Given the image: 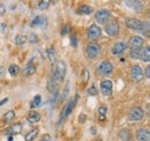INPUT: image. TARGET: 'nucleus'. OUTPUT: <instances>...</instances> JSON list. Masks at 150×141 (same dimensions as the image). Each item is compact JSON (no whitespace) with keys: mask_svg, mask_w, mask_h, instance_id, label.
Here are the masks:
<instances>
[{"mask_svg":"<svg viewBox=\"0 0 150 141\" xmlns=\"http://www.w3.org/2000/svg\"><path fill=\"white\" fill-rule=\"evenodd\" d=\"M127 49V44L124 42H117L112 48V53L113 54H121L125 52V50Z\"/></svg>","mask_w":150,"mask_h":141,"instance_id":"ddd939ff","label":"nucleus"},{"mask_svg":"<svg viewBox=\"0 0 150 141\" xmlns=\"http://www.w3.org/2000/svg\"><path fill=\"white\" fill-rule=\"evenodd\" d=\"M129 56H131V58H133V59H137L141 56V50H131Z\"/></svg>","mask_w":150,"mask_h":141,"instance_id":"473e14b6","label":"nucleus"},{"mask_svg":"<svg viewBox=\"0 0 150 141\" xmlns=\"http://www.w3.org/2000/svg\"><path fill=\"white\" fill-rule=\"evenodd\" d=\"M69 86H71V82L68 81L67 83H66V86H65V88H64V93H62V95H61V97L59 98V101H61V102H64L66 98H68V93H69Z\"/></svg>","mask_w":150,"mask_h":141,"instance_id":"5701e85b","label":"nucleus"},{"mask_svg":"<svg viewBox=\"0 0 150 141\" xmlns=\"http://www.w3.org/2000/svg\"><path fill=\"white\" fill-rule=\"evenodd\" d=\"M90 78V74H89V70H83V75H82V79H83V82L86 83Z\"/></svg>","mask_w":150,"mask_h":141,"instance_id":"f704fd0d","label":"nucleus"},{"mask_svg":"<svg viewBox=\"0 0 150 141\" xmlns=\"http://www.w3.org/2000/svg\"><path fill=\"white\" fill-rule=\"evenodd\" d=\"M102 35V29L97 26V24H93L89 27L88 29V37L91 38V39H97L99 38Z\"/></svg>","mask_w":150,"mask_h":141,"instance_id":"1a4fd4ad","label":"nucleus"},{"mask_svg":"<svg viewBox=\"0 0 150 141\" xmlns=\"http://www.w3.org/2000/svg\"><path fill=\"white\" fill-rule=\"evenodd\" d=\"M27 119H28L29 123H31V124L38 123V122L40 120V113H38L37 111H30V112L28 113Z\"/></svg>","mask_w":150,"mask_h":141,"instance_id":"2eb2a0df","label":"nucleus"},{"mask_svg":"<svg viewBox=\"0 0 150 141\" xmlns=\"http://www.w3.org/2000/svg\"><path fill=\"white\" fill-rule=\"evenodd\" d=\"M45 19H43V18H40V16H36V18L34 19L33 21H31V26L33 27H36V26H43V21H44Z\"/></svg>","mask_w":150,"mask_h":141,"instance_id":"c756f323","label":"nucleus"},{"mask_svg":"<svg viewBox=\"0 0 150 141\" xmlns=\"http://www.w3.org/2000/svg\"><path fill=\"white\" fill-rule=\"evenodd\" d=\"M4 72H5V68H4V67H1V66H0V78H1V75H2V74H4Z\"/></svg>","mask_w":150,"mask_h":141,"instance_id":"79ce46f5","label":"nucleus"},{"mask_svg":"<svg viewBox=\"0 0 150 141\" xmlns=\"http://www.w3.org/2000/svg\"><path fill=\"white\" fill-rule=\"evenodd\" d=\"M100 51H102V48L97 43H90L87 46V54L89 58H96L100 53Z\"/></svg>","mask_w":150,"mask_h":141,"instance_id":"6e6552de","label":"nucleus"},{"mask_svg":"<svg viewBox=\"0 0 150 141\" xmlns=\"http://www.w3.org/2000/svg\"><path fill=\"white\" fill-rule=\"evenodd\" d=\"M126 24L128 28L134 29V30H140V31H146V35H149V23L137 20V19H127Z\"/></svg>","mask_w":150,"mask_h":141,"instance_id":"f257e3e1","label":"nucleus"},{"mask_svg":"<svg viewBox=\"0 0 150 141\" xmlns=\"http://www.w3.org/2000/svg\"><path fill=\"white\" fill-rule=\"evenodd\" d=\"M140 58L144 61V63H149L150 61V49L149 46H146L143 50H141V56Z\"/></svg>","mask_w":150,"mask_h":141,"instance_id":"412c9836","label":"nucleus"},{"mask_svg":"<svg viewBox=\"0 0 150 141\" xmlns=\"http://www.w3.org/2000/svg\"><path fill=\"white\" fill-rule=\"evenodd\" d=\"M28 39H29V42L33 43V44H34V43H38V37L36 34H30L29 37H28Z\"/></svg>","mask_w":150,"mask_h":141,"instance_id":"72a5a7b5","label":"nucleus"},{"mask_svg":"<svg viewBox=\"0 0 150 141\" xmlns=\"http://www.w3.org/2000/svg\"><path fill=\"white\" fill-rule=\"evenodd\" d=\"M22 131V125L20 123H16L14 124V125H12L8 130H7V134H12V135H14V134H18V133H20Z\"/></svg>","mask_w":150,"mask_h":141,"instance_id":"a211bd4d","label":"nucleus"},{"mask_svg":"<svg viewBox=\"0 0 150 141\" xmlns=\"http://www.w3.org/2000/svg\"><path fill=\"white\" fill-rule=\"evenodd\" d=\"M146 76H147L148 79L150 78V67H149V66L146 68Z\"/></svg>","mask_w":150,"mask_h":141,"instance_id":"a19ab883","label":"nucleus"},{"mask_svg":"<svg viewBox=\"0 0 150 141\" xmlns=\"http://www.w3.org/2000/svg\"><path fill=\"white\" fill-rule=\"evenodd\" d=\"M58 85H59V83L53 80V78L49 79V81H47V89H49V91L52 93V94L58 93Z\"/></svg>","mask_w":150,"mask_h":141,"instance_id":"6ab92c4d","label":"nucleus"},{"mask_svg":"<svg viewBox=\"0 0 150 141\" xmlns=\"http://www.w3.org/2000/svg\"><path fill=\"white\" fill-rule=\"evenodd\" d=\"M14 118H15V112H14L13 110H9L8 112L5 113V116H4V122L8 123V122H12Z\"/></svg>","mask_w":150,"mask_h":141,"instance_id":"b1692460","label":"nucleus"},{"mask_svg":"<svg viewBox=\"0 0 150 141\" xmlns=\"http://www.w3.org/2000/svg\"><path fill=\"white\" fill-rule=\"evenodd\" d=\"M76 12H77L79 14H81V15H89V14L93 13V7H90V6H88V5H81V6L77 8Z\"/></svg>","mask_w":150,"mask_h":141,"instance_id":"dca6fc26","label":"nucleus"},{"mask_svg":"<svg viewBox=\"0 0 150 141\" xmlns=\"http://www.w3.org/2000/svg\"><path fill=\"white\" fill-rule=\"evenodd\" d=\"M68 30H69V27H68V26H66L65 28H62V29H61L60 34H61V35H66V34L68 33Z\"/></svg>","mask_w":150,"mask_h":141,"instance_id":"58836bf2","label":"nucleus"},{"mask_svg":"<svg viewBox=\"0 0 150 141\" xmlns=\"http://www.w3.org/2000/svg\"><path fill=\"white\" fill-rule=\"evenodd\" d=\"M136 139L137 141H149L150 133L148 128H140L136 132Z\"/></svg>","mask_w":150,"mask_h":141,"instance_id":"f8f14e48","label":"nucleus"},{"mask_svg":"<svg viewBox=\"0 0 150 141\" xmlns=\"http://www.w3.org/2000/svg\"><path fill=\"white\" fill-rule=\"evenodd\" d=\"M35 72H36V66H35L34 64H31V63H29V64L24 67V70H22V73H23L24 76H30V75H33Z\"/></svg>","mask_w":150,"mask_h":141,"instance_id":"f3484780","label":"nucleus"},{"mask_svg":"<svg viewBox=\"0 0 150 141\" xmlns=\"http://www.w3.org/2000/svg\"><path fill=\"white\" fill-rule=\"evenodd\" d=\"M27 41H28V37L24 35H18L15 37V43L18 45H23L24 43H27Z\"/></svg>","mask_w":150,"mask_h":141,"instance_id":"cd10ccee","label":"nucleus"},{"mask_svg":"<svg viewBox=\"0 0 150 141\" xmlns=\"http://www.w3.org/2000/svg\"><path fill=\"white\" fill-rule=\"evenodd\" d=\"M6 102H8V98H5V100H2L1 102H0V105H2L4 103H6Z\"/></svg>","mask_w":150,"mask_h":141,"instance_id":"37998d69","label":"nucleus"},{"mask_svg":"<svg viewBox=\"0 0 150 141\" xmlns=\"http://www.w3.org/2000/svg\"><path fill=\"white\" fill-rule=\"evenodd\" d=\"M111 18V13L108 11V9H99L96 12V15H95V19L96 21L99 23V24H105L108 23V21Z\"/></svg>","mask_w":150,"mask_h":141,"instance_id":"20e7f679","label":"nucleus"},{"mask_svg":"<svg viewBox=\"0 0 150 141\" xmlns=\"http://www.w3.org/2000/svg\"><path fill=\"white\" fill-rule=\"evenodd\" d=\"M100 91L103 95L109 96L112 93V82L110 80H104L100 83Z\"/></svg>","mask_w":150,"mask_h":141,"instance_id":"9b49d317","label":"nucleus"},{"mask_svg":"<svg viewBox=\"0 0 150 141\" xmlns=\"http://www.w3.org/2000/svg\"><path fill=\"white\" fill-rule=\"evenodd\" d=\"M52 70H53L52 78H53L54 81H57L59 83L60 81H62V79L66 75V63L64 60L58 61L56 65H53V68Z\"/></svg>","mask_w":150,"mask_h":141,"instance_id":"f03ea898","label":"nucleus"},{"mask_svg":"<svg viewBox=\"0 0 150 141\" xmlns=\"http://www.w3.org/2000/svg\"><path fill=\"white\" fill-rule=\"evenodd\" d=\"M144 44V39L140 36H133L131 37L129 42H128V46L132 50H141V48Z\"/></svg>","mask_w":150,"mask_h":141,"instance_id":"39448f33","label":"nucleus"},{"mask_svg":"<svg viewBox=\"0 0 150 141\" xmlns=\"http://www.w3.org/2000/svg\"><path fill=\"white\" fill-rule=\"evenodd\" d=\"M97 72H98L100 75H104V76L110 75V74H112V72H113V65L110 61H108V60L102 61V63L97 66Z\"/></svg>","mask_w":150,"mask_h":141,"instance_id":"7ed1b4c3","label":"nucleus"},{"mask_svg":"<svg viewBox=\"0 0 150 141\" xmlns=\"http://www.w3.org/2000/svg\"><path fill=\"white\" fill-rule=\"evenodd\" d=\"M143 116H144V111H143L141 108H139V106L133 108L131 111H129V113H128L129 119L133 120V122H139V120H141V119L143 118Z\"/></svg>","mask_w":150,"mask_h":141,"instance_id":"423d86ee","label":"nucleus"},{"mask_svg":"<svg viewBox=\"0 0 150 141\" xmlns=\"http://www.w3.org/2000/svg\"><path fill=\"white\" fill-rule=\"evenodd\" d=\"M106 113H108V109H106V106H104V105L99 106V109H98V117H99L100 120H105V118H106Z\"/></svg>","mask_w":150,"mask_h":141,"instance_id":"4be33fe9","label":"nucleus"},{"mask_svg":"<svg viewBox=\"0 0 150 141\" xmlns=\"http://www.w3.org/2000/svg\"><path fill=\"white\" fill-rule=\"evenodd\" d=\"M125 5L127 7L132 8V9H135V11H140L142 8V2L141 1H125Z\"/></svg>","mask_w":150,"mask_h":141,"instance_id":"aec40b11","label":"nucleus"},{"mask_svg":"<svg viewBox=\"0 0 150 141\" xmlns=\"http://www.w3.org/2000/svg\"><path fill=\"white\" fill-rule=\"evenodd\" d=\"M119 135H120V138L122 139L124 141H128L129 140V135H131V132H129V130H121L120 131V133H119Z\"/></svg>","mask_w":150,"mask_h":141,"instance_id":"bb28decb","label":"nucleus"},{"mask_svg":"<svg viewBox=\"0 0 150 141\" xmlns=\"http://www.w3.org/2000/svg\"><path fill=\"white\" fill-rule=\"evenodd\" d=\"M38 134V128H35V130H33V131H30L27 135H25V141H33L36 137H37Z\"/></svg>","mask_w":150,"mask_h":141,"instance_id":"a878e982","label":"nucleus"},{"mask_svg":"<svg viewBox=\"0 0 150 141\" xmlns=\"http://www.w3.org/2000/svg\"><path fill=\"white\" fill-rule=\"evenodd\" d=\"M76 101H77V96H75L73 100H71V101L68 102V104L66 105V108H64V116H65V117H68V116L73 112L74 106H75V104H76Z\"/></svg>","mask_w":150,"mask_h":141,"instance_id":"4468645a","label":"nucleus"},{"mask_svg":"<svg viewBox=\"0 0 150 141\" xmlns=\"http://www.w3.org/2000/svg\"><path fill=\"white\" fill-rule=\"evenodd\" d=\"M6 14V6L5 5H0V15H5Z\"/></svg>","mask_w":150,"mask_h":141,"instance_id":"4c0bfd02","label":"nucleus"},{"mask_svg":"<svg viewBox=\"0 0 150 141\" xmlns=\"http://www.w3.org/2000/svg\"><path fill=\"white\" fill-rule=\"evenodd\" d=\"M8 73H9L12 76H15V75H18L20 73V67L18 65L13 64V65H11V66L8 67Z\"/></svg>","mask_w":150,"mask_h":141,"instance_id":"393cba45","label":"nucleus"},{"mask_svg":"<svg viewBox=\"0 0 150 141\" xmlns=\"http://www.w3.org/2000/svg\"><path fill=\"white\" fill-rule=\"evenodd\" d=\"M87 93H88V95H91V96H95V95H97V89L95 88V86H91L90 88L87 90Z\"/></svg>","mask_w":150,"mask_h":141,"instance_id":"c9c22d12","label":"nucleus"},{"mask_svg":"<svg viewBox=\"0 0 150 141\" xmlns=\"http://www.w3.org/2000/svg\"><path fill=\"white\" fill-rule=\"evenodd\" d=\"M40 102H42V97H40V95H36V96L34 97L33 102H31V108H37V106L40 104Z\"/></svg>","mask_w":150,"mask_h":141,"instance_id":"7c9ffc66","label":"nucleus"},{"mask_svg":"<svg viewBox=\"0 0 150 141\" xmlns=\"http://www.w3.org/2000/svg\"><path fill=\"white\" fill-rule=\"evenodd\" d=\"M71 43H72V45L76 48V45H77V38H76V35L75 34H72L71 35Z\"/></svg>","mask_w":150,"mask_h":141,"instance_id":"e433bc0d","label":"nucleus"},{"mask_svg":"<svg viewBox=\"0 0 150 141\" xmlns=\"http://www.w3.org/2000/svg\"><path fill=\"white\" fill-rule=\"evenodd\" d=\"M40 141H51V137H50V134H44Z\"/></svg>","mask_w":150,"mask_h":141,"instance_id":"ea45409f","label":"nucleus"},{"mask_svg":"<svg viewBox=\"0 0 150 141\" xmlns=\"http://www.w3.org/2000/svg\"><path fill=\"white\" fill-rule=\"evenodd\" d=\"M46 53H47V56H49L50 61L54 63V61H56V53H54V49H53V48H49V49L46 50Z\"/></svg>","mask_w":150,"mask_h":141,"instance_id":"c85d7f7f","label":"nucleus"},{"mask_svg":"<svg viewBox=\"0 0 150 141\" xmlns=\"http://www.w3.org/2000/svg\"><path fill=\"white\" fill-rule=\"evenodd\" d=\"M105 31H106L108 35L111 36V37L117 36L119 34V24H118L117 22H112V23L108 24V26L105 27Z\"/></svg>","mask_w":150,"mask_h":141,"instance_id":"9d476101","label":"nucleus"},{"mask_svg":"<svg viewBox=\"0 0 150 141\" xmlns=\"http://www.w3.org/2000/svg\"><path fill=\"white\" fill-rule=\"evenodd\" d=\"M131 75H132V79L135 81V82H140L142 79H143V70L142 68L139 66V65H134L132 66L131 68Z\"/></svg>","mask_w":150,"mask_h":141,"instance_id":"0eeeda50","label":"nucleus"},{"mask_svg":"<svg viewBox=\"0 0 150 141\" xmlns=\"http://www.w3.org/2000/svg\"><path fill=\"white\" fill-rule=\"evenodd\" d=\"M49 5H50V1H47V0H44V1H39V2H38V9H40V11H44V9H46V8L49 7Z\"/></svg>","mask_w":150,"mask_h":141,"instance_id":"2f4dec72","label":"nucleus"}]
</instances>
